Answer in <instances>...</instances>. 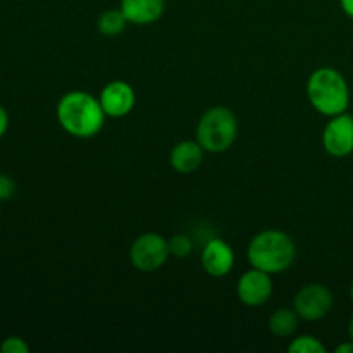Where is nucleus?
I'll return each mask as SVG.
<instances>
[{
    "instance_id": "12",
    "label": "nucleus",
    "mask_w": 353,
    "mask_h": 353,
    "mask_svg": "<svg viewBox=\"0 0 353 353\" xmlns=\"http://www.w3.org/2000/svg\"><path fill=\"white\" fill-rule=\"evenodd\" d=\"M203 148L196 140H183L171 150V165L179 174H192L202 165Z\"/></svg>"
},
{
    "instance_id": "3",
    "label": "nucleus",
    "mask_w": 353,
    "mask_h": 353,
    "mask_svg": "<svg viewBox=\"0 0 353 353\" xmlns=\"http://www.w3.org/2000/svg\"><path fill=\"white\" fill-rule=\"evenodd\" d=\"M307 97L314 109L326 117L347 112L350 105V86L340 71L319 68L309 76Z\"/></svg>"
},
{
    "instance_id": "14",
    "label": "nucleus",
    "mask_w": 353,
    "mask_h": 353,
    "mask_svg": "<svg viewBox=\"0 0 353 353\" xmlns=\"http://www.w3.org/2000/svg\"><path fill=\"white\" fill-rule=\"evenodd\" d=\"M128 26V19L121 9H109L100 14L97 21V30L102 37L114 38L123 33Z\"/></svg>"
},
{
    "instance_id": "20",
    "label": "nucleus",
    "mask_w": 353,
    "mask_h": 353,
    "mask_svg": "<svg viewBox=\"0 0 353 353\" xmlns=\"http://www.w3.org/2000/svg\"><path fill=\"white\" fill-rule=\"evenodd\" d=\"M340 6L343 9V12L347 14L350 19H353V0H340Z\"/></svg>"
},
{
    "instance_id": "10",
    "label": "nucleus",
    "mask_w": 353,
    "mask_h": 353,
    "mask_svg": "<svg viewBox=\"0 0 353 353\" xmlns=\"http://www.w3.org/2000/svg\"><path fill=\"white\" fill-rule=\"evenodd\" d=\"M234 265V252L221 238L207 241L202 252V268L212 278H224Z\"/></svg>"
},
{
    "instance_id": "21",
    "label": "nucleus",
    "mask_w": 353,
    "mask_h": 353,
    "mask_svg": "<svg viewBox=\"0 0 353 353\" xmlns=\"http://www.w3.org/2000/svg\"><path fill=\"white\" fill-rule=\"evenodd\" d=\"M336 353H353V341H347V343H341L338 345L336 350H334Z\"/></svg>"
},
{
    "instance_id": "9",
    "label": "nucleus",
    "mask_w": 353,
    "mask_h": 353,
    "mask_svg": "<svg viewBox=\"0 0 353 353\" xmlns=\"http://www.w3.org/2000/svg\"><path fill=\"white\" fill-rule=\"evenodd\" d=\"M105 116L109 117H124L137 105V93L133 86L126 81H110L100 92L99 97Z\"/></svg>"
},
{
    "instance_id": "15",
    "label": "nucleus",
    "mask_w": 353,
    "mask_h": 353,
    "mask_svg": "<svg viewBox=\"0 0 353 353\" xmlns=\"http://www.w3.org/2000/svg\"><path fill=\"white\" fill-rule=\"evenodd\" d=\"M290 353H326V347L317 340L316 336L310 334H302L296 336L292 343L288 345Z\"/></svg>"
},
{
    "instance_id": "1",
    "label": "nucleus",
    "mask_w": 353,
    "mask_h": 353,
    "mask_svg": "<svg viewBox=\"0 0 353 353\" xmlns=\"http://www.w3.org/2000/svg\"><path fill=\"white\" fill-rule=\"evenodd\" d=\"M55 116L62 130L79 140L97 137L107 117L100 100L81 90H72L62 95L55 107Z\"/></svg>"
},
{
    "instance_id": "23",
    "label": "nucleus",
    "mask_w": 353,
    "mask_h": 353,
    "mask_svg": "<svg viewBox=\"0 0 353 353\" xmlns=\"http://www.w3.org/2000/svg\"><path fill=\"white\" fill-rule=\"evenodd\" d=\"M350 299H352V302H353V283H352V286H350Z\"/></svg>"
},
{
    "instance_id": "6",
    "label": "nucleus",
    "mask_w": 353,
    "mask_h": 353,
    "mask_svg": "<svg viewBox=\"0 0 353 353\" xmlns=\"http://www.w3.org/2000/svg\"><path fill=\"white\" fill-rule=\"evenodd\" d=\"M293 309L303 321H321L333 309V293L319 283L303 286L293 300Z\"/></svg>"
},
{
    "instance_id": "19",
    "label": "nucleus",
    "mask_w": 353,
    "mask_h": 353,
    "mask_svg": "<svg viewBox=\"0 0 353 353\" xmlns=\"http://www.w3.org/2000/svg\"><path fill=\"white\" fill-rule=\"evenodd\" d=\"M7 130H9V114L0 105V138L7 133Z\"/></svg>"
},
{
    "instance_id": "5",
    "label": "nucleus",
    "mask_w": 353,
    "mask_h": 353,
    "mask_svg": "<svg viewBox=\"0 0 353 353\" xmlns=\"http://www.w3.org/2000/svg\"><path fill=\"white\" fill-rule=\"evenodd\" d=\"M169 241L159 233H145L133 241L130 248V261L141 272H155L168 262Z\"/></svg>"
},
{
    "instance_id": "11",
    "label": "nucleus",
    "mask_w": 353,
    "mask_h": 353,
    "mask_svg": "<svg viewBox=\"0 0 353 353\" xmlns=\"http://www.w3.org/2000/svg\"><path fill=\"white\" fill-rule=\"evenodd\" d=\"M119 9L128 23L147 26L161 19L165 10V0H121Z\"/></svg>"
},
{
    "instance_id": "2",
    "label": "nucleus",
    "mask_w": 353,
    "mask_h": 353,
    "mask_svg": "<svg viewBox=\"0 0 353 353\" xmlns=\"http://www.w3.org/2000/svg\"><path fill=\"white\" fill-rule=\"evenodd\" d=\"M247 257L252 268L269 274H281L295 262V241L281 230L261 231L248 243Z\"/></svg>"
},
{
    "instance_id": "8",
    "label": "nucleus",
    "mask_w": 353,
    "mask_h": 353,
    "mask_svg": "<svg viewBox=\"0 0 353 353\" xmlns=\"http://www.w3.org/2000/svg\"><path fill=\"white\" fill-rule=\"evenodd\" d=\"M272 274L252 268L250 271L243 272L236 283V293L241 303L247 307H261L269 302L272 295Z\"/></svg>"
},
{
    "instance_id": "18",
    "label": "nucleus",
    "mask_w": 353,
    "mask_h": 353,
    "mask_svg": "<svg viewBox=\"0 0 353 353\" xmlns=\"http://www.w3.org/2000/svg\"><path fill=\"white\" fill-rule=\"evenodd\" d=\"M14 193H16V183H14V179L7 174H0V202L12 199Z\"/></svg>"
},
{
    "instance_id": "13",
    "label": "nucleus",
    "mask_w": 353,
    "mask_h": 353,
    "mask_svg": "<svg viewBox=\"0 0 353 353\" xmlns=\"http://www.w3.org/2000/svg\"><path fill=\"white\" fill-rule=\"evenodd\" d=\"M299 323L300 316L296 314L295 309L281 307L269 317V331L278 338H290L299 330Z\"/></svg>"
},
{
    "instance_id": "22",
    "label": "nucleus",
    "mask_w": 353,
    "mask_h": 353,
    "mask_svg": "<svg viewBox=\"0 0 353 353\" xmlns=\"http://www.w3.org/2000/svg\"><path fill=\"white\" fill-rule=\"evenodd\" d=\"M348 336L353 341V316L350 317V323H348Z\"/></svg>"
},
{
    "instance_id": "7",
    "label": "nucleus",
    "mask_w": 353,
    "mask_h": 353,
    "mask_svg": "<svg viewBox=\"0 0 353 353\" xmlns=\"http://www.w3.org/2000/svg\"><path fill=\"white\" fill-rule=\"evenodd\" d=\"M323 147L333 157H348L353 152V116L343 112L330 117L323 131Z\"/></svg>"
},
{
    "instance_id": "4",
    "label": "nucleus",
    "mask_w": 353,
    "mask_h": 353,
    "mask_svg": "<svg viewBox=\"0 0 353 353\" xmlns=\"http://www.w3.org/2000/svg\"><path fill=\"white\" fill-rule=\"evenodd\" d=\"M238 137V119L224 105L210 107L196 124V141L210 154H223L233 147Z\"/></svg>"
},
{
    "instance_id": "17",
    "label": "nucleus",
    "mask_w": 353,
    "mask_h": 353,
    "mask_svg": "<svg viewBox=\"0 0 353 353\" xmlns=\"http://www.w3.org/2000/svg\"><path fill=\"white\" fill-rule=\"evenodd\" d=\"M0 352L2 353H28L30 352V345L26 340L21 336H7L6 340L0 343Z\"/></svg>"
},
{
    "instance_id": "16",
    "label": "nucleus",
    "mask_w": 353,
    "mask_h": 353,
    "mask_svg": "<svg viewBox=\"0 0 353 353\" xmlns=\"http://www.w3.org/2000/svg\"><path fill=\"white\" fill-rule=\"evenodd\" d=\"M169 241V254L176 259H186L193 250L192 240L186 234H174Z\"/></svg>"
}]
</instances>
